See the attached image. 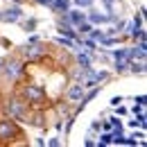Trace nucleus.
<instances>
[{
  "instance_id": "nucleus-1",
  "label": "nucleus",
  "mask_w": 147,
  "mask_h": 147,
  "mask_svg": "<svg viewBox=\"0 0 147 147\" xmlns=\"http://www.w3.org/2000/svg\"><path fill=\"white\" fill-rule=\"evenodd\" d=\"M41 55H43V48L38 45V41H32V43L23 45V57L25 59H38Z\"/></svg>"
},
{
  "instance_id": "nucleus-2",
  "label": "nucleus",
  "mask_w": 147,
  "mask_h": 147,
  "mask_svg": "<svg viewBox=\"0 0 147 147\" xmlns=\"http://www.w3.org/2000/svg\"><path fill=\"white\" fill-rule=\"evenodd\" d=\"M7 113L14 115V118H23V113H25L23 102H20V100H9V102H7Z\"/></svg>"
},
{
  "instance_id": "nucleus-3",
  "label": "nucleus",
  "mask_w": 147,
  "mask_h": 147,
  "mask_svg": "<svg viewBox=\"0 0 147 147\" xmlns=\"http://www.w3.org/2000/svg\"><path fill=\"white\" fill-rule=\"evenodd\" d=\"M23 16V11H20V7H9L5 14H0V18L7 20V23H16V20Z\"/></svg>"
},
{
  "instance_id": "nucleus-4",
  "label": "nucleus",
  "mask_w": 147,
  "mask_h": 147,
  "mask_svg": "<svg viewBox=\"0 0 147 147\" xmlns=\"http://www.w3.org/2000/svg\"><path fill=\"white\" fill-rule=\"evenodd\" d=\"M43 95H45V93L41 91L38 86H27V88H25V97H27L30 102H41Z\"/></svg>"
},
{
  "instance_id": "nucleus-5",
  "label": "nucleus",
  "mask_w": 147,
  "mask_h": 147,
  "mask_svg": "<svg viewBox=\"0 0 147 147\" xmlns=\"http://www.w3.org/2000/svg\"><path fill=\"white\" fill-rule=\"evenodd\" d=\"M84 97V86L82 84H73L70 88H68V100L70 102H79Z\"/></svg>"
},
{
  "instance_id": "nucleus-6",
  "label": "nucleus",
  "mask_w": 147,
  "mask_h": 147,
  "mask_svg": "<svg viewBox=\"0 0 147 147\" xmlns=\"http://www.w3.org/2000/svg\"><path fill=\"white\" fill-rule=\"evenodd\" d=\"M11 136H14V127H11V122H9V120H2V122H0V138L7 140V138H11Z\"/></svg>"
},
{
  "instance_id": "nucleus-7",
  "label": "nucleus",
  "mask_w": 147,
  "mask_h": 147,
  "mask_svg": "<svg viewBox=\"0 0 147 147\" xmlns=\"http://www.w3.org/2000/svg\"><path fill=\"white\" fill-rule=\"evenodd\" d=\"M20 70H23L20 61H9V63H7V75H9L11 79H16V77L20 75Z\"/></svg>"
},
{
  "instance_id": "nucleus-8",
  "label": "nucleus",
  "mask_w": 147,
  "mask_h": 147,
  "mask_svg": "<svg viewBox=\"0 0 147 147\" xmlns=\"http://www.w3.org/2000/svg\"><path fill=\"white\" fill-rule=\"evenodd\" d=\"M88 18H91V23H109V20H115V16H111V14L107 16V14H97V11H93Z\"/></svg>"
},
{
  "instance_id": "nucleus-9",
  "label": "nucleus",
  "mask_w": 147,
  "mask_h": 147,
  "mask_svg": "<svg viewBox=\"0 0 147 147\" xmlns=\"http://www.w3.org/2000/svg\"><path fill=\"white\" fill-rule=\"evenodd\" d=\"M52 7L57 11H68L70 9V0H52Z\"/></svg>"
},
{
  "instance_id": "nucleus-10",
  "label": "nucleus",
  "mask_w": 147,
  "mask_h": 147,
  "mask_svg": "<svg viewBox=\"0 0 147 147\" xmlns=\"http://www.w3.org/2000/svg\"><path fill=\"white\" fill-rule=\"evenodd\" d=\"M68 18H70V23L79 25V23H84V14H79V11L75 9V11H68Z\"/></svg>"
},
{
  "instance_id": "nucleus-11",
  "label": "nucleus",
  "mask_w": 147,
  "mask_h": 147,
  "mask_svg": "<svg viewBox=\"0 0 147 147\" xmlns=\"http://www.w3.org/2000/svg\"><path fill=\"white\" fill-rule=\"evenodd\" d=\"M77 61H79V66L86 70V68H91V59H88V55H84V52H79L77 55Z\"/></svg>"
},
{
  "instance_id": "nucleus-12",
  "label": "nucleus",
  "mask_w": 147,
  "mask_h": 147,
  "mask_svg": "<svg viewBox=\"0 0 147 147\" xmlns=\"http://www.w3.org/2000/svg\"><path fill=\"white\" fill-rule=\"evenodd\" d=\"M57 41H59L61 45H66V48H75V41H73V38H68V36H63V34L57 36Z\"/></svg>"
},
{
  "instance_id": "nucleus-13",
  "label": "nucleus",
  "mask_w": 147,
  "mask_h": 147,
  "mask_svg": "<svg viewBox=\"0 0 147 147\" xmlns=\"http://www.w3.org/2000/svg\"><path fill=\"white\" fill-rule=\"evenodd\" d=\"M59 32H61V34H70V36L75 34V32H73V27H70L68 23H61V30H59Z\"/></svg>"
},
{
  "instance_id": "nucleus-14",
  "label": "nucleus",
  "mask_w": 147,
  "mask_h": 147,
  "mask_svg": "<svg viewBox=\"0 0 147 147\" xmlns=\"http://www.w3.org/2000/svg\"><path fill=\"white\" fill-rule=\"evenodd\" d=\"M75 5H77V7H91L93 0H75Z\"/></svg>"
},
{
  "instance_id": "nucleus-15",
  "label": "nucleus",
  "mask_w": 147,
  "mask_h": 147,
  "mask_svg": "<svg viewBox=\"0 0 147 147\" xmlns=\"http://www.w3.org/2000/svg\"><path fill=\"white\" fill-rule=\"evenodd\" d=\"M79 30H82L84 34H88V32H91L93 27H91V25H88V23H79Z\"/></svg>"
},
{
  "instance_id": "nucleus-16",
  "label": "nucleus",
  "mask_w": 147,
  "mask_h": 147,
  "mask_svg": "<svg viewBox=\"0 0 147 147\" xmlns=\"http://www.w3.org/2000/svg\"><path fill=\"white\" fill-rule=\"evenodd\" d=\"M109 143H111V134H104L102 140H100V145H109Z\"/></svg>"
},
{
  "instance_id": "nucleus-17",
  "label": "nucleus",
  "mask_w": 147,
  "mask_h": 147,
  "mask_svg": "<svg viewBox=\"0 0 147 147\" xmlns=\"http://www.w3.org/2000/svg\"><path fill=\"white\" fill-rule=\"evenodd\" d=\"M120 102H122V97H120V95H115V97H111V104H113V107H118Z\"/></svg>"
},
{
  "instance_id": "nucleus-18",
  "label": "nucleus",
  "mask_w": 147,
  "mask_h": 147,
  "mask_svg": "<svg viewBox=\"0 0 147 147\" xmlns=\"http://www.w3.org/2000/svg\"><path fill=\"white\" fill-rule=\"evenodd\" d=\"M48 145H52V147H59L61 143H59V138H50V143H48Z\"/></svg>"
},
{
  "instance_id": "nucleus-19",
  "label": "nucleus",
  "mask_w": 147,
  "mask_h": 147,
  "mask_svg": "<svg viewBox=\"0 0 147 147\" xmlns=\"http://www.w3.org/2000/svg\"><path fill=\"white\" fill-rule=\"evenodd\" d=\"M36 2H41V5H52V0H36Z\"/></svg>"
},
{
  "instance_id": "nucleus-20",
  "label": "nucleus",
  "mask_w": 147,
  "mask_h": 147,
  "mask_svg": "<svg viewBox=\"0 0 147 147\" xmlns=\"http://www.w3.org/2000/svg\"><path fill=\"white\" fill-rule=\"evenodd\" d=\"M0 20H2V18H0Z\"/></svg>"
}]
</instances>
